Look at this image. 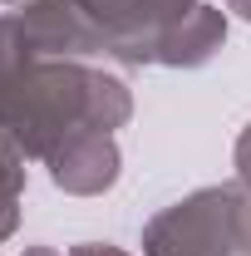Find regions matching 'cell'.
Returning a JSON list of instances; mask_svg holds the SVG:
<instances>
[{
    "mask_svg": "<svg viewBox=\"0 0 251 256\" xmlns=\"http://www.w3.org/2000/svg\"><path fill=\"white\" fill-rule=\"evenodd\" d=\"M133 118V89L84 60H20L0 89V133L34 162H50L74 133H114Z\"/></svg>",
    "mask_w": 251,
    "mask_h": 256,
    "instance_id": "6da1fadb",
    "label": "cell"
},
{
    "mask_svg": "<svg viewBox=\"0 0 251 256\" xmlns=\"http://www.w3.org/2000/svg\"><path fill=\"white\" fill-rule=\"evenodd\" d=\"M143 256H251V197L236 182L178 197L148 217Z\"/></svg>",
    "mask_w": 251,
    "mask_h": 256,
    "instance_id": "7a4b0ae2",
    "label": "cell"
},
{
    "mask_svg": "<svg viewBox=\"0 0 251 256\" xmlns=\"http://www.w3.org/2000/svg\"><path fill=\"white\" fill-rule=\"evenodd\" d=\"M5 25L30 60H94V54H108L98 30L84 20V10L74 0H25L5 15Z\"/></svg>",
    "mask_w": 251,
    "mask_h": 256,
    "instance_id": "3957f363",
    "label": "cell"
},
{
    "mask_svg": "<svg viewBox=\"0 0 251 256\" xmlns=\"http://www.w3.org/2000/svg\"><path fill=\"white\" fill-rule=\"evenodd\" d=\"M50 168V182L69 197H98L118 182V168H124V153L114 143V133H74L54 158L44 162Z\"/></svg>",
    "mask_w": 251,
    "mask_h": 256,
    "instance_id": "277c9868",
    "label": "cell"
},
{
    "mask_svg": "<svg viewBox=\"0 0 251 256\" xmlns=\"http://www.w3.org/2000/svg\"><path fill=\"white\" fill-rule=\"evenodd\" d=\"M222 44H226V10L222 5H197L178 25H168L158 34L153 64H162V69H202Z\"/></svg>",
    "mask_w": 251,
    "mask_h": 256,
    "instance_id": "5b68a950",
    "label": "cell"
},
{
    "mask_svg": "<svg viewBox=\"0 0 251 256\" xmlns=\"http://www.w3.org/2000/svg\"><path fill=\"white\" fill-rule=\"evenodd\" d=\"M197 5H202V0H138V34H133V44H128V54L118 64H128V69L153 64L158 34L168 30V25H178L188 10H197Z\"/></svg>",
    "mask_w": 251,
    "mask_h": 256,
    "instance_id": "8992f818",
    "label": "cell"
},
{
    "mask_svg": "<svg viewBox=\"0 0 251 256\" xmlns=\"http://www.w3.org/2000/svg\"><path fill=\"white\" fill-rule=\"evenodd\" d=\"M84 10V20L98 30L108 60H124L133 34H138V0H74Z\"/></svg>",
    "mask_w": 251,
    "mask_h": 256,
    "instance_id": "52a82bcc",
    "label": "cell"
},
{
    "mask_svg": "<svg viewBox=\"0 0 251 256\" xmlns=\"http://www.w3.org/2000/svg\"><path fill=\"white\" fill-rule=\"evenodd\" d=\"M25 153L0 133V242L15 236L20 226V197H25Z\"/></svg>",
    "mask_w": 251,
    "mask_h": 256,
    "instance_id": "ba28073f",
    "label": "cell"
},
{
    "mask_svg": "<svg viewBox=\"0 0 251 256\" xmlns=\"http://www.w3.org/2000/svg\"><path fill=\"white\" fill-rule=\"evenodd\" d=\"M20 60H30L20 44H15V34H10V25H5V15H0V89L10 84V74L20 69Z\"/></svg>",
    "mask_w": 251,
    "mask_h": 256,
    "instance_id": "9c48e42d",
    "label": "cell"
},
{
    "mask_svg": "<svg viewBox=\"0 0 251 256\" xmlns=\"http://www.w3.org/2000/svg\"><path fill=\"white\" fill-rule=\"evenodd\" d=\"M232 162H236V188L251 197V124L236 133V148H232Z\"/></svg>",
    "mask_w": 251,
    "mask_h": 256,
    "instance_id": "30bf717a",
    "label": "cell"
},
{
    "mask_svg": "<svg viewBox=\"0 0 251 256\" xmlns=\"http://www.w3.org/2000/svg\"><path fill=\"white\" fill-rule=\"evenodd\" d=\"M69 256H128V252L108 246V242H79V246H69Z\"/></svg>",
    "mask_w": 251,
    "mask_h": 256,
    "instance_id": "8fae6325",
    "label": "cell"
},
{
    "mask_svg": "<svg viewBox=\"0 0 251 256\" xmlns=\"http://www.w3.org/2000/svg\"><path fill=\"white\" fill-rule=\"evenodd\" d=\"M226 10H232V15H242V20H251V0H226Z\"/></svg>",
    "mask_w": 251,
    "mask_h": 256,
    "instance_id": "7c38bea8",
    "label": "cell"
},
{
    "mask_svg": "<svg viewBox=\"0 0 251 256\" xmlns=\"http://www.w3.org/2000/svg\"><path fill=\"white\" fill-rule=\"evenodd\" d=\"M20 256H60V252H54V246H25Z\"/></svg>",
    "mask_w": 251,
    "mask_h": 256,
    "instance_id": "4fadbf2b",
    "label": "cell"
},
{
    "mask_svg": "<svg viewBox=\"0 0 251 256\" xmlns=\"http://www.w3.org/2000/svg\"><path fill=\"white\" fill-rule=\"evenodd\" d=\"M0 5H25V0H0Z\"/></svg>",
    "mask_w": 251,
    "mask_h": 256,
    "instance_id": "5bb4252c",
    "label": "cell"
}]
</instances>
